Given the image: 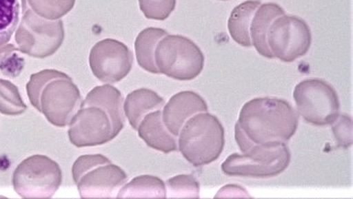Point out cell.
I'll use <instances>...</instances> for the list:
<instances>
[{"label":"cell","instance_id":"7402d4cb","mask_svg":"<svg viewBox=\"0 0 353 199\" xmlns=\"http://www.w3.org/2000/svg\"><path fill=\"white\" fill-rule=\"evenodd\" d=\"M199 183L193 176H175L166 182V198H199Z\"/></svg>","mask_w":353,"mask_h":199},{"label":"cell","instance_id":"cb8c5ba5","mask_svg":"<svg viewBox=\"0 0 353 199\" xmlns=\"http://www.w3.org/2000/svg\"><path fill=\"white\" fill-rule=\"evenodd\" d=\"M64 72L57 71V70H44L31 76L30 81L26 85V92L30 102L37 110L39 108V96H41L42 89L48 84L50 81L57 78L65 77Z\"/></svg>","mask_w":353,"mask_h":199},{"label":"cell","instance_id":"7a4b0ae2","mask_svg":"<svg viewBox=\"0 0 353 199\" xmlns=\"http://www.w3.org/2000/svg\"><path fill=\"white\" fill-rule=\"evenodd\" d=\"M237 124L252 144L285 143L298 130L299 115L284 99L256 98L243 106Z\"/></svg>","mask_w":353,"mask_h":199},{"label":"cell","instance_id":"d6986e66","mask_svg":"<svg viewBox=\"0 0 353 199\" xmlns=\"http://www.w3.org/2000/svg\"><path fill=\"white\" fill-rule=\"evenodd\" d=\"M117 198H166L165 184L155 176H139L123 185Z\"/></svg>","mask_w":353,"mask_h":199},{"label":"cell","instance_id":"ba28073f","mask_svg":"<svg viewBox=\"0 0 353 199\" xmlns=\"http://www.w3.org/2000/svg\"><path fill=\"white\" fill-rule=\"evenodd\" d=\"M21 24L15 33L19 52L36 59L51 57L64 42V25L61 19L49 21L31 10L22 11Z\"/></svg>","mask_w":353,"mask_h":199},{"label":"cell","instance_id":"277c9868","mask_svg":"<svg viewBox=\"0 0 353 199\" xmlns=\"http://www.w3.org/2000/svg\"><path fill=\"white\" fill-rule=\"evenodd\" d=\"M72 178L81 198H114L128 175L101 154L84 155L72 165Z\"/></svg>","mask_w":353,"mask_h":199},{"label":"cell","instance_id":"8fae6325","mask_svg":"<svg viewBox=\"0 0 353 199\" xmlns=\"http://www.w3.org/2000/svg\"><path fill=\"white\" fill-rule=\"evenodd\" d=\"M81 92L68 75L50 81L39 96L38 111L57 127L69 125L81 107Z\"/></svg>","mask_w":353,"mask_h":199},{"label":"cell","instance_id":"f1b7e54d","mask_svg":"<svg viewBox=\"0 0 353 199\" xmlns=\"http://www.w3.org/2000/svg\"><path fill=\"white\" fill-rule=\"evenodd\" d=\"M221 1H228V0H221Z\"/></svg>","mask_w":353,"mask_h":199},{"label":"cell","instance_id":"484cf974","mask_svg":"<svg viewBox=\"0 0 353 199\" xmlns=\"http://www.w3.org/2000/svg\"><path fill=\"white\" fill-rule=\"evenodd\" d=\"M19 48L9 50L0 57V71L9 78L19 77L25 67V59L19 55Z\"/></svg>","mask_w":353,"mask_h":199},{"label":"cell","instance_id":"ffe728a7","mask_svg":"<svg viewBox=\"0 0 353 199\" xmlns=\"http://www.w3.org/2000/svg\"><path fill=\"white\" fill-rule=\"evenodd\" d=\"M22 11L31 10L49 21H57L74 8L76 0H21Z\"/></svg>","mask_w":353,"mask_h":199},{"label":"cell","instance_id":"7c38bea8","mask_svg":"<svg viewBox=\"0 0 353 199\" xmlns=\"http://www.w3.org/2000/svg\"><path fill=\"white\" fill-rule=\"evenodd\" d=\"M93 75L108 84L121 81L131 72L133 55L124 43L106 39L93 46L89 55Z\"/></svg>","mask_w":353,"mask_h":199},{"label":"cell","instance_id":"d4e9b609","mask_svg":"<svg viewBox=\"0 0 353 199\" xmlns=\"http://www.w3.org/2000/svg\"><path fill=\"white\" fill-rule=\"evenodd\" d=\"M176 0H139V8L146 18L165 21L174 11Z\"/></svg>","mask_w":353,"mask_h":199},{"label":"cell","instance_id":"4fadbf2b","mask_svg":"<svg viewBox=\"0 0 353 199\" xmlns=\"http://www.w3.org/2000/svg\"><path fill=\"white\" fill-rule=\"evenodd\" d=\"M163 108V122L176 137H179L183 126L193 116L208 112L205 99L192 91L181 92L172 96Z\"/></svg>","mask_w":353,"mask_h":199},{"label":"cell","instance_id":"52a82bcc","mask_svg":"<svg viewBox=\"0 0 353 199\" xmlns=\"http://www.w3.org/2000/svg\"><path fill=\"white\" fill-rule=\"evenodd\" d=\"M61 167L45 155L26 158L13 172L12 185L23 198H51L61 187Z\"/></svg>","mask_w":353,"mask_h":199},{"label":"cell","instance_id":"30bf717a","mask_svg":"<svg viewBox=\"0 0 353 199\" xmlns=\"http://www.w3.org/2000/svg\"><path fill=\"white\" fill-rule=\"evenodd\" d=\"M312 41L307 23L297 16L283 15L270 26L268 44L273 58L292 63L307 54Z\"/></svg>","mask_w":353,"mask_h":199},{"label":"cell","instance_id":"6da1fadb","mask_svg":"<svg viewBox=\"0 0 353 199\" xmlns=\"http://www.w3.org/2000/svg\"><path fill=\"white\" fill-rule=\"evenodd\" d=\"M121 92L111 85L97 86L86 95L69 124L76 147H97L114 139L125 125Z\"/></svg>","mask_w":353,"mask_h":199},{"label":"cell","instance_id":"44dd1931","mask_svg":"<svg viewBox=\"0 0 353 199\" xmlns=\"http://www.w3.org/2000/svg\"><path fill=\"white\" fill-rule=\"evenodd\" d=\"M28 110L18 87L12 82L0 78V114L18 116Z\"/></svg>","mask_w":353,"mask_h":199},{"label":"cell","instance_id":"9a60e30c","mask_svg":"<svg viewBox=\"0 0 353 199\" xmlns=\"http://www.w3.org/2000/svg\"><path fill=\"white\" fill-rule=\"evenodd\" d=\"M283 15H285V12L281 6L275 3H266L259 6L253 16L250 28L252 43L263 57L273 59L268 44V34L272 22Z\"/></svg>","mask_w":353,"mask_h":199},{"label":"cell","instance_id":"3957f363","mask_svg":"<svg viewBox=\"0 0 353 199\" xmlns=\"http://www.w3.org/2000/svg\"><path fill=\"white\" fill-rule=\"evenodd\" d=\"M224 147L225 129L219 118L208 112L193 116L179 132L178 149L195 167L217 160Z\"/></svg>","mask_w":353,"mask_h":199},{"label":"cell","instance_id":"2e32d148","mask_svg":"<svg viewBox=\"0 0 353 199\" xmlns=\"http://www.w3.org/2000/svg\"><path fill=\"white\" fill-rule=\"evenodd\" d=\"M165 104V99L154 91L141 88L128 95L123 104V110L130 125L137 131L146 115L152 112L161 110Z\"/></svg>","mask_w":353,"mask_h":199},{"label":"cell","instance_id":"e0dca14e","mask_svg":"<svg viewBox=\"0 0 353 199\" xmlns=\"http://www.w3.org/2000/svg\"><path fill=\"white\" fill-rule=\"evenodd\" d=\"M261 6V0H248L232 10L228 21V31L233 41L244 48H252L250 28L253 16Z\"/></svg>","mask_w":353,"mask_h":199},{"label":"cell","instance_id":"603a6c76","mask_svg":"<svg viewBox=\"0 0 353 199\" xmlns=\"http://www.w3.org/2000/svg\"><path fill=\"white\" fill-rule=\"evenodd\" d=\"M19 13L18 0H0V42L10 41L18 26Z\"/></svg>","mask_w":353,"mask_h":199},{"label":"cell","instance_id":"ac0fdd59","mask_svg":"<svg viewBox=\"0 0 353 199\" xmlns=\"http://www.w3.org/2000/svg\"><path fill=\"white\" fill-rule=\"evenodd\" d=\"M168 35L165 30L154 28H146L139 33L135 41V52L141 67L151 74H159L155 64V51L159 41Z\"/></svg>","mask_w":353,"mask_h":199},{"label":"cell","instance_id":"83f0119b","mask_svg":"<svg viewBox=\"0 0 353 199\" xmlns=\"http://www.w3.org/2000/svg\"><path fill=\"white\" fill-rule=\"evenodd\" d=\"M15 48L16 46H14V45L8 44V43L0 42V57H1L5 52H8L9 50H12Z\"/></svg>","mask_w":353,"mask_h":199},{"label":"cell","instance_id":"9c48e42d","mask_svg":"<svg viewBox=\"0 0 353 199\" xmlns=\"http://www.w3.org/2000/svg\"><path fill=\"white\" fill-rule=\"evenodd\" d=\"M293 98L299 114L315 126L332 125L341 111L337 92L322 79L310 78L299 83L293 92Z\"/></svg>","mask_w":353,"mask_h":199},{"label":"cell","instance_id":"5bb4252c","mask_svg":"<svg viewBox=\"0 0 353 199\" xmlns=\"http://www.w3.org/2000/svg\"><path fill=\"white\" fill-rule=\"evenodd\" d=\"M139 137L157 151L165 154L178 151V141L176 136L168 131L163 122L162 111L157 110L150 112L139 124Z\"/></svg>","mask_w":353,"mask_h":199},{"label":"cell","instance_id":"8992f818","mask_svg":"<svg viewBox=\"0 0 353 199\" xmlns=\"http://www.w3.org/2000/svg\"><path fill=\"white\" fill-rule=\"evenodd\" d=\"M155 64L159 74L176 81L197 78L205 65V56L191 39L181 35H168L157 45Z\"/></svg>","mask_w":353,"mask_h":199},{"label":"cell","instance_id":"5b68a950","mask_svg":"<svg viewBox=\"0 0 353 199\" xmlns=\"http://www.w3.org/2000/svg\"><path fill=\"white\" fill-rule=\"evenodd\" d=\"M291 158L285 143L253 145L244 154L230 155L221 169L230 177L274 178L288 168Z\"/></svg>","mask_w":353,"mask_h":199},{"label":"cell","instance_id":"4316f807","mask_svg":"<svg viewBox=\"0 0 353 199\" xmlns=\"http://www.w3.org/2000/svg\"><path fill=\"white\" fill-rule=\"evenodd\" d=\"M331 125L339 147L343 148L351 147L352 144V118L348 116L339 114Z\"/></svg>","mask_w":353,"mask_h":199}]
</instances>
